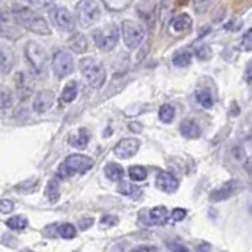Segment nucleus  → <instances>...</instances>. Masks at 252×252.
I'll use <instances>...</instances> for the list:
<instances>
[{"label":"nucleus","mask_w":252,"mask_h":252,"mask_svg":"<svg viewBox=\"0 0 252 252\" xmlns=\"http://www.w3.org/2000/svg\"><path fill=\"white\" fill-rule=\"evenodd\" d=\"M26 57L30 63V66L35 69L36 74H43L47 66V52L44 47L36 41H29L24 47Z\"/></svg>","instance_id":"obj_6"},{"label":"nucleus","mask_w":252,"mask_h":252,"mask_svg":"<svg viewBox=\"0 0 252 252\" xmlns=\"http://www.w3.org/2000/svg\"><path fill=\"white\" fill-rule=\"evenodd\" d=\"M13 19L16 21V24H19L21 27L33 32V33H38V35L51 33L47 21L43 16L35 13L33 10H30V8H13Z\"/></svg>","instance_id":"obj_1"},{"label":"nucleus","mask_w":252,"mask_h":252,"mask_svg":"<svg viewBox=\"0 0 252 252\" xmlns=\"http://www.w3.org/2000/svg\"><path fill=\"white\" fill-rule=\"evenodd\" d=\"M76 16L82 27H92L101 18V5L98 0H81L76 5Z\"/></svg>","instance_id":"obj_4"},{"label":"nucleus","mask_w":252,"mask_h":252,"mask_svg":"<svg viewBox=\"0 0 252 252\" xmlns=\"http://www.w3.org/2000/svg\"><path fill=\"white\" fill-rule=\"evenodd\" d=\"M94 165L93 159L84 155H71L59 165L57 175L60 178H69L74 173H85Z\"/></svg>","instance_id":"obj_3"},{"label":"nucleus","mask_w":252,"mask_h":252,"mask_svg":"<svg viewBox=\"0 0 252 252\" xmlns=\"http://www.w3.org/2000/svg\"><path fill=\"white\" fill-rule=\"evenodd\" d=\"M177 3H178V5H186V3H188V0H177Z\"/></svg>","instance_id":"obj_46"},{"label":"nucleus","mask_w":252,"mask_h":252,"mask_svg":"<svg viewBox=\"0 0 252 252\" xmlns=\"http://www.w3.org/2000/svg\"><path fill=\"white\" fill-rule=\"evenodd\" d=\"M89 140H90V132L85 128H81L76 134H73V136L69 137V145L79 150H84L89 145Z\"/></svg>","instance_id":"obj_19"},{"label":"nucleus","mask_w":252,"mask_h":252,"mask_svg":"<svg viewBox=\"0 0 252 252\" xmlns=\"http://www.w3.org/2000/svg\"><path fill=\"white\" fill-rule=\"evenodd\" d=\"M74 69L73 55L65 49H57L52 55V71L57 79L69 76Z\"/></svg>","instance_id":"obj_8"},{"label":"nucleus","mask_w":252,"mask_h":252,"mask_svg":"<svg viewBox=\"0 0 252 252\" xmlns=\"http://www.w3.org/2000/svg\"><path fill=\"white\" fill-rule=\"evenodd\" d=\"M118 35H120V32H118L115 24H106V26L93 30L94 46L104 52H110L118 43Z\"/></svg>","instance_id":"obj_5"},{"label":"nucleus","mask_w":252,"mask_h":252,"mask_svg":"<svg viewBox=\"0 0 252 252\" xmlns=\"http://www.w3.org/2000/svg\"><path fill=\"white\" fill-rule=\"evenodd\" d=\"M244 82L249 84V85L252 84V62H249L246 69H244Z\"/></svg>","instance_id":"obj_42"},{"label":"nucleus","mask_w":252,"mask_h":252,"mask_svg":"<svg viewBox=\"0 0 252 252\" xmlns=\"http://www.w3.org/2000/svg\"><path fill=\"white\" fill-rule=\"evenodd\" d=\"M38 189V180H29L26 183H21L16 186V191L18 192H24V194H29V192H33Z\"/></svg>","instance_id":"obj_33"},{"label":"nucleus","mask_w":252,"mask_h":252,"mask_svg":"<svg viewBox=\"0 0 252 252\" xmlns=\"http://www.w3.org/2000/svg\"><path fill=\"white\" fill-rule=\"evenodd\" d=\"M175 117V107L172 104H162L159 109V120L162 123H170Z\"/></svg>","instance_id":"obj_30"},{"label":"nucleus","mask_w":252,"mask_h":252,"mask_svg":"<svg viewBox=\"0 0 252 252\" xmlns=\"http://www.w3.org/2000/svg\"><path fill=\"white\" fill-rule=\"evenodd\" d=\"M14 84H16V90H18V94H19V99L21 101H26L30 94H32V82L30 79L27 77L26 73H16L14 76Z\"/></svg>","instance_id":"obj_14"},{"label":"nucleus","mask_w":252,"mask_h":252,"mask_svg":"<svg viewBox=\"0 0 252 252\" xmlns=\"http://www.w3.org/2000/svg\"><path fill=\"white\" fill-rule=\"evenodd\" d=\"M59 235L65 240H71L76 236V227L73 224H62L59 227Z\"/></svg>","instance_id":"obj_32"},{"label":"nucleus","mask_w":252,"mask_h":252,"mask_svg":"<svg viewBox=\"0 0 252 252\" xmlns=\"http://www.w3.org/2000/svg\"><path fill=\"white\" fill-rule=\"evenodd\" d=\"M128 175L132 181H144L147 180L148 177V172L145 167H142V165H131V167L128 169Z\"/></svg>","instance_id":"obj_25"},{"label":"nucleus","mask_w":252,"mask_h":252,"mask_svg":"<svg viewBox=\"0 0 252 252\" xmlns=\"http://www.w3.org/2000/svg\"><path fill=\"white\" fill-rule=\"evenodd\" d=\"M77 96V82L76 81H69L65 87H63V92H62V96L60 101L62 102H73Z\"/></svg>","instance_id":"obj_22"},{"label":"nucleus","mask_w":252,"mask_h":252,"mask_svg":"<svg viewBox=\"0 0 252 252\" xmlns=\"http://www.w3.org/2000/svg\"><path fill=\"white\" fill-rule=\"evenodd\" d=\"M32 6H36L39 10H46V8H51L54 5V0H27Z\"/></svg>","instance_id":"obj_36"},{"label":"nucleus","mask_w":252,"mask_h":252,"mask_svg":"<svg viewBox=\"0 0 252 252\" xmlns=\"http://www.w3.org/2000/svg\"><path fill=\"white\" fill-rule=\"evenodd\" d=\"M191 27H192V18L189 14H186V13L177 16V18H173L172 22H170V29H172V32H175V33L186 32Z\"/></svg>","instance_id":"obj_17"},{"label":"nucleus","mask_w":252,"mask_h":252,"mask_svg":"<svg viewBox=\"0 0 252 252\" xmlns=\"http://www.w3.org/2000/svg\"><path fill=\"white\" fill-rule=\"evenodd\" d=\"M0 60H2V74H6L8 71H11L14 65V57L11 52H8L5 47H2V54H0Z\"/></svg>","instance_id":"obj_26"},{"label":"nucleus","mask_w":252,"mask_h":252,"mask_svg":"<svg viewBox=\"0 0 252 252\" xmlns=\"http://www.w3.org/2000/svg\"><path fill=\"white\" fill-rule=\"evenodd\" d=\"M51 21L63 32H73L74 30V16L71 14L66 8L63 6H52L49 10Z\"/></svg>","instance_id":"obj_9"},{"label":"nucleus","mask_w":252,"mask_h":252,"mask_svg":"<svg viewBox=\"0 0 252 252\" xmlns=\"http://www.w3.org/2000/svg\"><path fill=\"white\" fill-rule=\"evenodd\" d=\"M79 69L84 76L85 82L93 89H101L106 82V69L102 63L93 57H87L79 62Z\"/></svg>","instance_id":"obj_2"},{"label":"nucleus","mask_w":252,"mask_h":252,"mask_svg":"<svg viewBox=\"0 0 252 252\" xmlns=\"http://www.w3.org/2000/svg\"><path fill=\"white\" fill-rule=\"evenodd\" d=\"M195 98L199 101V104L205 109H211L213 107V96L208 90H197Z\"/></svg>","instance_id":"obj_28"},{"label":"nucleus","mask_w":252,"mask_h":252,"mask_svg":"<svg viewBox=\"0 0 252 252\" xmlns=\"http://www.w3.org/2000/svg\"><path fill=\"white\" fill-rule=\"evenodd\" d=\"M240 183L235 180H230V181H225L220 186H218L216 189H213L210 192V202H222V200H227L230 199V197L238 191V186Z\"/></svg>","instance_id":"obj_11"},{"label":"nucleus","mask_w":252,"mask_h":252,"mask_svg":"<svg viewBox=\"0 0 252 252\" xmlns=\"http://www.w3.org/2000/svg\"><path fill=\"white\" fill-rule=\"evenodd\" d=\"M186 210L185 208H175L172 211V219H173V222H180V220H183L186 218Z\"/></svg>","instance_id":"obj_37"},{"label":"nucleus","mask_w":252,"mask_h":252,"mask_svg":"<svg viewBox=\"0 0 252 252\" xmlns=\"http://www.w3.org/2000/svg\"><path fill=\"white\" fill-rule=\"evenodd\" d=\"M14 208V203L11 200H8V199H2V202H0V210H2L3 215H6V213H10L13 211Z\"/></svg>","instance_id":"obj_39"},{"label":"nucleus","mask_w":252,"mask_h":252,"mask_svg":"<svg viewBox=\"0 0 252 252\" xmlns=\"http://www.w3.org/2000/svg\"><path fill=\"white\" fill-rule=\"evenodd\" d=\"M158 249L155 246H139L131 252H156Z\"/></svg>","instance_id":"obj_43"},{"label":"nucleus","mask_w":252,"mask_h":252,"mask_svg":"<svg viewBox=\"0 0 252 252\" xmlns=\"http://www.w3.org/2000/svg\"><path fill=\"white\" fill-rule=\"evenodd\" d=\"M104 175L110 180V181H120L125 177V170L120 164L117 162H107L104 167Z\"/></svg>","instance_id":"obj_20"},{"label":"nucleus","mask_w":252,"mask_h":252,"mask_svg":"<svg viewBox=\"0 0 252 252\" xmlns=\"http://www.w3.org/2000/svg\"><path fill=\"white\" fill-rule=\"evenodd\" d=\"M94 222L93 218H82L79 220V227H81V230H87V228H90Z\"/></svg>","instance_id":"obj_40"},{"label":"nucleus","mask_w":252,"mask_h":252,"mask_svg":"<svg viewBox=\"0 0 252 252\" xmlns=\"http://www.w3.org/2000/svg\"><path fill=\"white\" fill-rule=\"evenodd\" d=\"M27 224H29V220L24 216H13L6 220V225L10 227L11 230H24V228L27 227Z\"/></svg>","instance_id":"obj_29"},{"label":"nucleus","mask_w":252,"mask_h":252,"mask_svg":"<svg viewBox=\"0 0 252 252\" xmlns=\"http://www.w3.org/2000/svg\"><path fill=\"white\" fill-rule=\"evenodd\" d=\"M216 0H194V11L197 14H205L215 5Z\"/></svg>","instance_id":"obj_31"},{"label":"nucleus","mask_w":252,"mask_h":252,"mask_svg":"<svg viewBox=\"0 0 252 252\" xmlns=\"http://www.w3.org/2000/svg\"><path fill=\"white\" fill-rule=\"evenodd\" d=\"M129 128H131V131H134V132L142 131V126H140V125H136V123H131V125H129Z\"/></svg>","instance_id":"obj_45"},{"label":"nucleus","mask_w":252,"mask_h":252,"mask_svg":"<svg viewBox=\"0 0 252 252\" xmlns=\"http://www.w3.org/2000/svg\"><path fill=\"white\" fill-rule=\"evenodd\" d=\"M101 224L104 225V227L117 225V224H118V218H117V216H110V215H106V216H102V219H101Z\"/></svg>","instance_id":"obj_38"},{"label":"nucleus","mask_w":252,"mask_h":252,"mask_svg":"<svg viewBox=\"0 0 252 252\" xmlns=\"http://www.w3.org/2000/svg\"><path fill=\"white\" fill-rule=\"evenodd\" d=\"M54 93L51 90H39L33 99V110L38 114H44L54 104Z\"/></svg>","instance_id":"obj_12"},{"label":"nucleus","mask_w":252,"mask_h":252,"mask_svg":"<svg viewBox=\"0 0 252 252\" xmlns=\"http://www.w3.org/2000/svg\"><path fill=\"white\" fill-rule=\"evenodd\" d=\"M180 132H181V136L186 139H197V137H200L202 129L194 120H183L180 125Z\"/></svg>","instance_id":"obj_16"},{"label":"nucleus","mask_w":252,"mask_h":252,"mask_svg":"<svg viewBox=\"0 0 252 252\" xmlns=\"http://www.w3.org/2000/svg\"><path fill=\"white\" fill-rule=\"evenodd\" d=\"M144 36H145V30L137 22L134 21L122 22V38L128 49H137L140 43L144 41Z\"/></svg>","instance_id":"obj_7"},{"label":"nucleus","mask_w":252,"mask_h":252,"mask_svg":"<svg viewBox=\"0 0 252 252\" xmlns=\"http://www.w3.org/2000/svg\"><path fill=\"white\" fill-rule=\"evenodd\" d=\"M211 246H210V243H200V244H197V252H210Z\"/></svg>","instance_id":"obj_44"},{"label":"nucleus","mask_w":252,"mask_h":252,"mask_svg":"<svg viewBox=\"0 0 252 252\" xmlns=\"http://www.w3.org/2000/svg\"><path fill=\"white\" fill-rule=\"evenodd\" d=\"M26 252H32V251H26Z\"/></svg>","instance_id":"obj_48"},{"label":"nucleus","mask_w":252,"mask_h":252,"mask_svg":"<svg viewBox=\"0 0 252 252\" xmlns=\"http://www.w3.org/2000/svg\"><path fill=\"white\" fill-rule=\"evenodd\" d=\"M118 192L128 195L131 199H139V195L142 194V189L136 185H131V183H120V186H118Z\"/></svg>","instance_id":"obj_24"},{"label":"nucleus","mask_w":252,"mask_h":252,"mask_svg":"<svg viewBox=\"0 0 252 252\" xmlns=\"http://www.w3.org/2000/svg\"><path fill=\"white\" fill-rule=\"evenodd\" d=\"M169 219V211L165 207H155L147 213V224L150 225H164Z\"/></svg>","instance_id":"obj_15"},{"label":"nucleus","mask_w":252,"mask_h":252,"mask_svg":"<svg viewBox=\"0 0 252 252\" xmlns=\"http://www.w3.org/2000/svg\"><path fill=\"white\" fill-rule=\"evenodd\" d=\"M139 148H140V140L134 137H126V139H122L115 145L114 153L117 158H120V159H129V158H132L139 152Z\"/></svg>","instance_id":"obj_10"},{"label":"nucleus","mask_w":252,"mask_h":252,"mask_svg":"<svg viewBox=\"0 0 252 252\" xmlns=\"http://www.w3.org/2000/svg\"><path fill=\"white\" fill-rule=\"evenodd\" d=\"M241 46H243L244 51H248V52L252 51V29H249L246 33L243 35V38H241Z\"/></svg>","instance_id":"obj_35"},{"label":"nucleus","mask_w":252,"mask_h":252,"mask_svg":"<svg viewBox=\"0 0 252 252\" xmlns=\"http://www.w3.org/2000/svg\"><path fill=\"white\" fill-rule=\"evenodd\" d=\"M156 186L164 192L173 194L178 191V180L170 172H159L156 177Z\"/></svg>","instance_id":"obj_13"},{"label":"nucleus","mask_w":252,"mask_h":252,"mask_svg":"<svg viewBox=\"0 0 252 252\" xmlns=\"http://www.w3.org/2000/svg\"><path fill=\"white\" fill-rule=\"evenodd\" d=\"M60 197V185L57 180H49L46 186V199L49 203H57Z\"/></svg>","instance_id":"obj_23"},{"label":"nucleus","mask_w":252,"mask_h":252,"mask_svg":"<svg viewBox=\"0 0 252 252\" xmlns=\"http://www.w3.org/2000/svg\"><path fill=\"white\" fill-rule=\"evenodd\" d=\"M13 106V94L11 92L6 89V87H3L2 89V107L3 110L8 109V107H11Z\"/></svg>","instance_id":"obj_34"},{"label":"nucleus","mask_w":252,"mask_h":252,"mask_svg":"<svg viewBox=\"0 0 252 252\" xmlns=\"http://www.w3.org/2000/svg\"><path fill=\"white\" fill-rule=\"evenodd\" d=\"M251 215H252V207H251Z\"/></svg>","instance_id":"obj_47"},{"label":"nucleus","mask_w":252,"mask_h":252,"mask_svg":"<svg viewBox=\"0 0 252 252\" xmlns=\"http://www.w3.org/2000/svg\"><path fill=\"white\" fill-rule=\"evenodd\" d=\"M167 246L172 252H189V249L185 248L183 244H180V243H167Z\"/></svg>","instance_id":"obj_41"},{"label":"nucleus","mask_w":252,"mask_h":252,"mask_svg":"<svg viewBox=\"0 0 252 252\" xmlns=\"http://www.w3.org/2000/svg\"><path fill=\"white\" fill-rule=\"evenodd\" d=\"M68 46H69V49L76 54H85L89 51V41H87V38L82 33H74L68 39Z\"/></svg>","instance_id":"obj_18"},{"label":"nucleus","mask_w":252,"mask_h":252,"mask_svg":"<svg viewBox=\"0 0 252 252\" xmlns=\"http://www.w3.org/2000/svg\"><path fill=\"white\" fill-rule=\"evenodd\" d=\"M194 54L197 55V59L202 60V62L210 60V59H211V55H213L211 47H210L208 44H205V43L195 44V47H194Z\"/></svg>","instance_id":"obj_27"},{"label":"nucleus","mask_w":252,"mask_h":252,"mask_svg":"<svg viewBox=\"0 0 252 252\" xmlns=\"http://www.w3.org/2000/svg\"><path fill=\"white\" fill-rule=\"evenodd\" d=\"M173 65L178 66V68H186L191 65V62H192V54L186 51V49H181V51H177L175 55H173Z\"/></svg>","instance_id":"obj_21"}]
</instances>
